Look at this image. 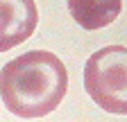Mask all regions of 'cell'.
Instances as JSON below:
<instances>
[{
  "label": "cell",
  "instance_id": "7a4b0ae2",
  "mask_svg": "<svg viewBox=\"0 0 127 122\" xmlns=\"http://www.w3.org/2000/svg\"><path fill=\"white\" fill-rule=\"evenodd\" d=\"M84 88L102 111L127 115V48L125 45H107L86 59Z\"/></svg>",
  "mask_w": 127,
  "mask_h": 122
},
{
  "label": "cell",
  "instance_id": "6da1fadb",
  "mask_svg": "<svg viewBox=\"0 0 127 122\" xmlns=\"http://www.w3.org/2000/svg\"><path fill=\"white\" fill-rule=\"evenodd\" d=\"M68 90V70L48 50L23 52L0 70V100L18 118H43L61 104Z\"/></svg>",
  "mask_w": 127,
  "mask_h": 122
},
{
  "label": "cell",
  "instance_id": "3957f363",
  "mask_svg": "<svg viewBox=\"0 0 127 122\" xmlns=\"http://www.w3.org/2000/svg\"><path fill=\"white\" fill-rule=\"evenodd\" d=\"M39 11L34 0H0V52L27 41L36 29Z\"/></svg>",
  "mask_w": 127,
  "mask_h": 122
},
{
  "label": "cell",
  "instance_id": "277c9868",
  "mask_svg": "<svg viewBox=\"0 0 127 122\" xmlns=\"http://www.w3.org/2000/svg\"><path fill=\"white\" fill-rule=\"evenodd\" d=\"M123 9V0H68V11L73 20L93 32L111 25Z\"/></svg>",
  "mask_w": 127,
  "mask_h": 122
}]
</instances>
